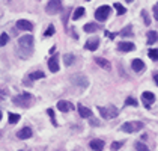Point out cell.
Wrapping results in <instances>:
<instances>
[{"label":"cell","instance_id":"12","mask_svg":"<svg viewBox=\"0 0 158 151\" xmlns=\"http://www.w3.org/2000/svg\"><path fill=\"white\" fill-rule=\"evenodd\" d=\"M48 68L51 73H57L59 71V61H57V54H54L53 58L48 59Z\"/></svg>","mask_w":158,"mask_h":151},{"label":"cell","instance_id":"3","mask_svg":"<svg viewBox=\"0 0 158 151\" xmlns=\"http://www.w3.org/2000/svg\"><path fill=\"white\" fill-rule=\"evenodd\" d=\"M98 110H99L101 116H102L104 119H111V118H114V116H118V115H119V110H118V107H116V106L98 107Z\"/></svg>","mask_w":158,"mask_h":151},{"label":"cell","instance_id":"18","mask_svg":"<svg viewBox=\"0 0 158 151\" xmlns=\"http://www.w3.org/2000/svg\"><path fill=\"white\" fill-rule=\"evenodd\" d=\"M95 62H97L101 68L107 70V71H110V70H111V65H110V62L107 61V59H104V58H95Z\"/></svg>","mask_w":158,"mask_h":151},{"label":"cell","instance_id":"11","mask_svg":"<svg viewBox=\"0 0 158 151\" xmlns=\"http://www.w3.org/2000/svg\"><path fill=\"white\" fill-rule=\"evenodd\" d=\"M142 98H143V103H145L146 107H149V106L155 101V95H154L152 92L146 91V92H143V94H142Z\"/></svg>","mask_w":158,"mask_h":151},{"label":"cell","instance_id":"33","mask_svg":"<svg viewBox=\"0 0 158 151\" xmlns=\"http://www.w3.org/2000/svg\"><path fill=\"white\" fill-rule=\"evenodd\" d=\"M131 32H133V27H131V26H127V27L121 32V35L122 37H125V35H131Z\"/></svg>","mask_w":158,"mask_h":151},{"label":"cell","instance_id":"34","mask_svg":"<svg viewBox=\"0 0 158 151\" xmlns=\"http://www.w3.org/2000/svg\"><path fill=\"white\" fill-rule=\"evenodd\" d=\"M122 145H123L122 142H113V144L110 145V150H113V151H114V150H119Z\"/></svg>","mask_w":158,"mask_h":151},{"label":"cell","instance_id":"21","mask_svg":"<svg viewBox=\"0 0 158 151\" xmlns=\"http://www.w3.org/2000/svg\"><path fill=\"white\" fill-rule=\"evenodd\" d=\"M155 41H158V33L155 30H151V32H148V45H151V44H154Z\"/></svg>","mask_w":158,"mask_h":151},{"label":"cell","instance_id":"32","mask_svg":"<svg viewBox=\"0 0 158 151\" xmlns=\"http://www.w3.org/2000/svg\"><path fill=\"white\" fill-rule=\"evenodd\" d=\"M142 17H143V20H145V24H146V26L151 24V18H149V15H148V12H146L145 9L142 11Z\"/></svg>","mask_w":158,"mask_h":151},{"label":"cell","instance_id":"29","mask_svg":"<svg viewBox=\"0 0 158 151\" xmlns=\"http://www.w3.org/2000/svg\"><path fill=\"white\" fill-rule=\"evenodd\" d=\"M114 9L118 11V15H123V14L127 12V9L122 6L121 3H114Z\"/></svg>","mask_w":158,"mask_h":151},{"label":"cell","instance_id":"10","mask_svg":"<svg viewBox=\"0 0 158 151\" xmlns=\"http://www.w3.org/2000/svg\"><path fill=\"white\" fill-rule=\"evenodd\" d=\"M118 50L119 51H133L135 50V45L130 41H121L118 42Z\"/></svg>","mask_w":158,"mask_h":151},{"label":"cell","instance_id":"38","mask_svg":"<svg viewBox=\"0 0 158 151\" xmlns=\"http://www.w3.org/2000/svg\"><path fill=\"white\" fill-rule=\"evenodd\" d=\"M127 2H128V3H131V2H134V0H127Z\"/></svg>","mask_w":158,"mask_h":151},{"label":"cell","instance_id":"36","mask_svg":"<svg viewBox=\"0 0 158 151\" xmlns=\"http://www.w3.org/2000/svg\"><path fill=\"white\" fill-rule=\"evenodd\" d=\"M104 33H106V37H109L110 39H114V37H116V33H111V32H109V30H106Z\"/></svg>","mask_w":158,"mask_h":151},{"label":"cell","instance_id":"1","mask_svg":"<svg viewBox=\"0 0 158 151\" xmlns=\"http://www.w3.org/2000/svg\"><path fill=\"white\" fill-rule=\"evenodd\" d=\"M33 51V37L32 35H24L18 39V49H17V54L21 58H27L30 56Z\"/></svg>","mask_w":158,"mask_h":151},{"label":"cell","instance_id":"35","mask_svg":"<svg viewBox=\"0 0 158 151\" xmlns=\"http://www.w3.org/2000/svg\"><path fill=\"white\" fill-rule=\"evenodd\" d=\"M152 11H154V17H155V20L158 21V3L154 6V9H152Z\"/></svg>","mask_w":158,"mask_h":151},{"label":"cell","instance_id":"6","mask_svg":"<svg viewBox=\"0 0 158 151\" xmlns=\"http://www.w3.org/2000/svg\"><path fill=\"white\" fill-rule=\"evenodd\" d=\"M45 11L50 15H54V14H59L62 11V2L60 0H50L45 6Z\"/></svg>","mask_w":158,"mask_h":151},{"label":"cell","instance_id":"24","mask_svg":"<svg viewBox=\"0 0 158 151\" xmlns=\"http://www.w3.org/2000/svg\"><path fill=\"white\" fill-rule=\"evenodd\" d=\"M85 15V8H77L75 11H74V14H73V20H78V18H81Z\"/></svg>","mask_w":158,"mask_h":151},{"label":"cell","instance_id":"26","mask_svg":"<svg viewBox=\"0 0 158 151\" xmlns=\"http://www.w3.org/2000/svg\"><path fill=\"white\" fill-rule=\"evenodd\" d=\"M148 56L152 61H158V49H151V50L148 51Z\"/></svg>","mask_w":158,"mask_h":151},{"label":"cell","instance_id":"20","mask_svg":"<svg viewBox=\"0 0 158 151\" xmlns=\"http://www.w3.org/2000/svg\"><path fill=\"white\" fill-rule=\"evenodd\" d=\"M74 61H75V56H74L73 53H65L63 54V62H65L66 67H71L74 63Z\"/></svg>","mask_w":158,"mask_h":151},{"label":"cell","instance_id":"5","mask_svg":"<svg viewBox=\"0 0 158 151\" xmlns=\"http://www.w3.org/2000/svg\"><path fill=\"white\" fill-rule=\"evenodd\" d=\"M140 128H143V123H140V121L125 123V124L121 126V130L125 132V133H134V132H137V130H140Z\"/></svg>","mask_w":158,"mask_h":151},{"label":"cell","instance_id":"9","mask_svg":"<svg viewBox=\"0 0 158 151\" xmlns=\"http://www.w3.org/2000/svg\"><path fill=\"white\" fill-rule=\"evenodd\" d=\"M32 135H33V132H32L30 127H23L20 132H17V138L21 139V140H26V139L32 138Z\"/></svg>","mask_w":158,"mask_h":151},{"label":"cell","instance_id":"27","mask_svg":"<svg viewBox=\"0 0 158 151\" xmlns=\"http://www.w3.org/2000/svg\"><path fill=\"white\" fill-rule=\"evenodd\" d=\"M134 150H137V151H148L149 148L146 147L145 144H142V142H135V145H134Z\"/></svg>","mask_w":158,"mask_h":151},{"label":"cell","instance_id":"14","mask_svg":"<svg viewBox=\"0 0 158 151\" xmlns=\"http://www.w3.org/2000/svg\"><path fill=\"white\" fill-rule=\"evenodd\" d=\"M57 109L60 110V112H69V110H73L74 106L69 103V101H65V100H60L57 103Z\"/></svg>","mask_w":158,"mask_h":151},{"label":"cell","instance_id":"22","mask_svg":"<svg viewBox=\"0 0 158 151\" xmlns=\"http://www.w3.org/2000/svg\"><path fill=\"white\" fill-rule=\"evenodd\" d=\"M20 115L18 113H12V112H9L8 113V121H9V124H17L18 121H20Z\"/></svg>","mask_w":158,"mask_h":151},{"label":"cell","instance_id":"8","mask_svg":"<svg viewBox=\"0 0 158 151\" xmlns=\"http://www.w3.org/2000/svg\"><path fill=\"white\" fill-rule=\"evenodd\" d=\"M99 47V39L98 38H89L87 41H86V44H85V49L86 50H89V51H95Z\"/></svg>","mask_w":158,"mask_h":151},{"label":"cell","instance_id":"16","mask_svg":"<svg viewBox=\"0 0 158 151\" xmlns=\"http://www.w3.org/2000/svg\"><path fill=\"white\" fill-rule=\"evenodd\" d=\"M131 68H133L135 73H140V71H143L145 70V63L142 59H133V62H131Z\"/></svg>","mask_w":158,"mask_h":151},{"label":"cell","instance_id":"31","mask_svg":"<svg viewBox=\"0 0 158 151\" xmlns=\"http://www.w3.org/2000/svg\"><path fill=\"white\" fill-rule=\"evenodd\" d=\"M8 41H9V35H8L6 32H3V33H2V42H0L2 47H5V45L8 44Z\"/></svg>","mask_w":158,"mask_h":151},{"label":"cell","instance_id":"39","mask_svg":"<svg viewBox=\"0 0 158 151\" xmlns=\"http://www.w3.org/2000/svg\"><path fill=\"white\" fill-rule=\"evenodd\" d=\"M86 2H90V0H86Z\"/></svg>","mask_w":158,"mask_h":151},{"label":"cell","instance_id":"25","mask_svg":"<svg viewBox=\"0 0 158 151\" xmlns=\"http://www.w3.org/2000/svg\"><path fill=\"white\" fill-rule=\"evenodd\" d=\"M125 106H134V107H137V106H139V101L135 100L134 97H128V98L125 100Z\"/></svg>","mask_w":158,"mask_h":151},{"label":"cell","instance_id":"17","mask_svg":"<svg viewBox=\"0 0 158 151\" xmlns=\"http://www.w3.org/2000/svg\"><path fill=\"white\" fill-rule=\"evenodd\" d=\"M77 110H78V113H80L81 118H90V116H92V110L87 109V107H85V106H81V104H78Z\"/></svg>","mask_w":158,"mask_h":151},{"label":"cell","instance_id":"15","mask_svg":"<svg viewBox=\"0 0 158 151\" xmlns=\"http://www.w3.org/2000/svg\"><path fill=\"white\" fill-rule=\"evenodd\" d=\"M17 29H20V30H32L33 24L30 21H27V20H18L17 21Z\"/></svg>","mask_w":158,"mask_h":151},{"label":"cell","instance_id":"13","mask_svg":"<svg viewBox=\"0 0 158 151\" xmlns=\"http://www.w3.org/2000/svg\"><path fill=\"white\" fill-rule=\"evenodd\" d=\"M89 148L90 150H95V151L102 150L104 148V140H101V139H92L89 142Z\"/></svg>","mask_w":158,"mask_h":151},{"label":"cell","instance_id":"7","mask_svg":"<svg viewBox=\"0 0 158 151\" xmlns=\"http://www.w3.org/2000/svg\"><path fill=\"white\" fill-rule=\"evenodd\" d=\"M110 11H111V8H110V6L102 5V6H99L97 11H95V18H97L98 21H106V20L109 18Z\"/></svg>","mask_w":158,"mask_h":151},{"label":"cell","instance_id":"23","mask_svg":"<svg viewBox=\"0 0 158 151\" xmlns=\"http://www.w3.org/2000/svg\"><path fill=\"white\" fill-rule=\"evenodd\" d=\"M44 77H45L44 71H35V73H30V74H29L30 82H32V80H38V79H44Z\"/></svg>","mask_w":158,"mask_h":151},{"label":"cell","instance_id":"30","mask_svg":"<svg viewBox=\"0 0 158 151\" xmlns=\"http://www.w3.org/2000/svg\"><path fill=\"white\" fill-rule=\"evenodd\" d=\"M47 113H48V116L51 118V124H53V126H57V123H56V115L53 112V109H47Z\"/></svg>","mask_w":158,"mask_h":151},{"label":"cell","instance_id":"37","mask_svg":"<svg viewBox=\"0 0 158 151\" xmlns=\"http://www.w3.org/2000/svg\"><path fill=\"white\" fill-rule=\"evenodd\" d=\"M154 80H155V83H157V86H158V73L154 74Z\"/></svg>","mask_w":158,"mask_h":151},{"label":"cell","instance_id":"4","mask_svg":"<svg viewBox=\"0 0 158 151\" xmlns=\"http://www.w3.org/2000/svg\"><path fill=\"white\" fill-rule=\"evenodd\" d=\"M30 101H32V95L30 94H21V95H17V97L12 98L14 104H17L20 107H29Z\"/></svg>","mask_w":158,"mask_h":151},{"label":"cell","instance_id":"28","mask_svg":"<svg viewBox=\"0 0 158 151\" xmlns=\"http://www.w3.org/2000/svg\"><path fill=\"white\" fill-rule=\"evenodd\" d=\"M54 32H56V29H54V26L53 24H50L48 26V29L44 32V37L45 38H48V37H51V35H54Z\"/></svg>","mask_w":158,"mask_h":151},{"label":"cell","instance_id":"19","mask_svg":"<svg viewBox=\"0 0 158 151\" xmlns=\"http://www.w3.org/2000/svg\"><path fill=\"white\" fill-rule=\"evenodd\" d=\"M85 32H87V33H94V32H98L99 29H101V26L97 24V23H87V24H85Z\"/></svg>","mask_w":158,"mask_h":151},{"label":"cell","instance_id":"2","mask_svg":"<svg viewBox=\"0 0 158 151\" xmlns=\"http://www.w3.org/2000/svg\"><path fill=\"white\" fill-rule=\"evenodd\" d=\"M69 82H71L73 85H75V86L81 88V89H86L89 86V79H87L85 74H80V73L71 76V77H69Z\"/></svg>","mask_w":158,"mask_h":151}]
</instances>
